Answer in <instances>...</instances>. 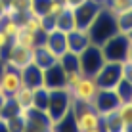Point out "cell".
<instances>
[{"mask_svg": "<svg viewBox=\"0 0 132 132\" xmlns=\"http://www.w3.org/2000/svg\"><path fill=\"white\" fill-rule=\"evenodd\" d=\"M117 33H119V29H117V17H115V13L109 10V8L103 6L102 10L98 12V15L94 17L92 25L88 27L90 40H92V44L102 46L105 40H109L113 35H117Z\"/></svg>", "mask_w": 132, "mask_h": 132, "instance_id": "obj_1", "label": "cell"}, {"mask_svg": "<svg viewBox=\"0 0 132 132\" xmlns=\"http://www.w3.org/2000/svg\"><path fill=\"white\" fill-rule=\"evenodd\" d=\"M71 107H73V98H71V92L65 86L63 88H52L50 90V103H48L46 115L50 117L52 125L61 121L65 115H69Z\"/></svg>", "mask_w": 132, "mask_h": 132, "instance_id": "obj_2", "label": "cell"}, {"mask_svg": "<svg viewBox=\"0 0 132 132\" xmlns=\"http://www.w3.org/2000/svg\"><path fill=\"white\" fill-rule=\"evenodd\" d=\"M71 115H73V121H75L77 132H86L90 128L102 126V117L90 103H75L73 102Z\"/></svg>", "mask_w": 132, "mask_h": 132, "instance_id": "obj_3", "label": "cell"}, {"mask_svg": "<svg viewBox=\"0 0 132 132\" xmlns=\"http://www.w3.org/2000/svg\"><path fill=\"white\" fill-rule=\"evenodd\" d=\"M100 48L103 52L105 61H125L130 48V36L125 33H117L109 40H105Z\"/></svg>", "mask_w": 132, "mask_h": 132, "instance_id": "obj_4", "label": "cell"}, {"mask_svg": "<svg viewBox=\"0 0 132 132\" xmlns=\"http://www.w3.org/2000/svg\"><path fill=\"white\" fill-rule=\"evenodd\" d=\"M79 61H80V73L88 75V77H94L102 69V65L105 63V57H103V52L98 44H90L84 52L79 54Z\"/></svg>", "mask_w": 132, "mask_h": 132, "instance_id": "obj_5", "label": "cell"}, {"mask_svg": "<svg viewBox=\"0 0 132 132\" xmlns=\"http://www.w3.org/2000/svg\"><path fill=\"white\" fill-rule=\"evenodd\" d=\"M98 90H100V86L96 82V79L88 77V75H82L79 79V82L73 86L69 92H71V98H73L75 103H92V100L98 94Z\"/></svg>", "mask_w": 132, "mask_h": 132, "instance_id": "obj_6", "label": "cell"}, {"mask_svg": "<svg viewBox=\"0 0 132 132\" xmlns=\"http://www.w3.org/2000/svg\"><path fill=\"white\" fill-rule=\"evenodd\" d=\"M94 79H96L100 88H105V90L115 88V84L122 79L121 61H105L102 65V69L94 75Z\"/></svg>", "mask_w": 132, "mask_h": 132, "instance_id": "obj_7", "label": "cell"}, {"mask_svg": "<svg viewBox=\"0 0 132 132\" xmlns=\"http://www.w3.org/2000/svg\"><path fill=\"white\" fill-rule=\"evenodd\" d=\"M90 105L100 113V117H105V115H109V113H115L117 111V107L121 105V100L117 98V94H115V90H113V88L111 90L100 88Z\"/></svg>", "mask_w": 132, "mask_h": 132, "instance_id": "obj_8", "label": "cell"}, {"mask_svg": "<svg viewBox=\"0 0 132 132\" xmlns=\"http://www.w3.org/2000/svg\"><path fill=\"white\" fill-rule=\"evenodd\" d=\"M102 4H98L96 0H86L84 4L77 6L73 10V19H75V29H88L92 25L94 17L98 15V12L102 10Z\"/></svg>", "mask_w": 132, "mask_h": 132, "instance_id": "obj_9", "label": "cell"}, {"mask_svg": "<svg viewBox=\"0 0 132 132\" xmlns=\"http://www.w3.org/2000/svg\"><path fill=\"white\" fill-rule=\"evenodd\" d=\"M4 61L8 67L21 71L27 65L35 63V50H25V48H17V46H10L4 54Z\"/></svg>", "mask_w": 132, "mask_h": 132, "instance_id": "obj_10", "label": "cell"}, {"mask_svg": "<svg viewBox=\"0 0 132 132\" xmlns=\"http://www.w3.org/2000/svg\"><path fill=\"white\" fill-rule=\"evenodd\" d=\"M23 86L21 80V71L13 69V67H4L2 75H0V90H2L6 96H13L17 90Z\"/></svg>", "mask_w": 132, "mask_h": 132, "instance_id": "obj_11", "label": "cell"}, {"mask_svg": "<svg viewBox=\"0 0 132 132\" xmlns=\"http://www.w3.org/2000/svg\"><path fill=\"white\" fill-rule=\"evenodd\" d=\"M92 44L88 29H73L67 33V50L73 54H80Z\"/></svg>", "mask_w": 132, "mask_h": 132, "instance_id": "obj_12", "label": "cell"}, {"mask_svg": "<svg viewBox=\"0 0 132 132\" xmlns=\"http://www.w3.org/2000/svg\"><path fill=\"white\" fill-rule=\"evenodd\" d=\"M65 77H67L65 69H63L60 65V61H57V63H54L52 67H48V69L42 71V84L48 86L50 90L52 88H63V86H65Z\"/></svg>", "mask_w": 132, "mask_h": 132, "instance_id": "obj_13", "label": "cell"}, {"mask_svg": "<svg viewBox=\"0 0 132 132\" xmlns=\"http://www.w3.org/2000/svg\"><path fill=\"white\" fill-rule=\"evenodd\" d=\"M44 35H36V33H31L29 29L21 27L19 33L12 38V46H17V48H25V50H35L42 42Z\"/></svg>", "mask_w": 132, "mask_h": 132, "instance_id": "obj_14", "label": "cell"}, {"mask_svg": "<svg viewBox=\"0 0 132 132\" xmlns=\"http://www.w3.org/2000/svg\"><path fill=\"white\" fill-rule=\"evenodd\" d=\"M10 98H12V102L15 103V107L19 109V111H31V109H35V88H31V86L23 84Z\"/></svg>", "mask_w": 132, "mask_h": 132, "instance_id": "obj_15", "label": "cell"}, {"mask_svg": "<svg viewBox=\"0 0 132 132\" xmlns=\"http://www.w3.org/2000/svg\"><path fill=\"white\" fill-rule=\"evenodd\" d=\"M21 80H23L25 86H31V88L40 86L42 84V69L35 63L27 65L25 69H21Z\"/></svg>", "mask_w": 132, "mask_h": 132, "instance_id": "obj_16", "label": "cell"}, {"mask_svg": "<svg viewBox=\"0 0 132 132\" xmlns=\"http://www.w3.org/2000/svg\"><path fill=\"white\" fill-rule=\"evenodd\" d=\"M54 63H57V57L40 42L38 46L35 48V65H38L40 69L44 71V69H48V67H52Z\"/></svg>", "mask_w": 132, "mask_h": 132, "instance_id": "obj_17", "label": "cell"}, {"mask_svg": "<svg viewBox=\"0 0 132 132\" xmlns=\"http://www.w3.org/2000/svg\"><path fill=\"white\" fill-rule=\"evenodd\" d=\"M48 103H50V88L44 84L35 88V109L46 113L48 111Z\"/></svg>", "mask_w": 132, "mask_h": 132, "instance_id": "obj_18", "label": "cell"}, {"mask_svg": "<svg viewBox=\"0 0 132 132\" xmlns=\"http://www.w3.org/2000/svg\"><path fill=\"white\" fill-rule=\"evenodd\" d=\"M60 65L65 69V73H77V71H80V61H79V54H73L67 50L65 54L60 57Z\"/></svg>", "mask_w": 132, "mask_h": 132, "instance_id": "obj_19", "label": "cell"}, {"mask_svg": "<svg viewBox=\"0 0 132 132\" xmlns=\"http://www.w3.org/2000/svg\"><path fill=\"white\" fill-rule=\"evenodd\" d=\"M115 94H117V98L121 100V103L122 102H132V82H128L126 79H121L119 82L115 84Z\"/></svg>", "mask_w": 132, "mask_h": 132, "instance_id": "obj_20", "label": "cell"}, {"mask_svg": "<svg viewBox=\"0 0 132 132\" xmlns=\"http://www.w3.org/2000/svg\"><path fill=\"white\" fill-rule=\"evenodd\" d=\"M115 17H117V29H119V33H125V35L130 36V33H132V10L122 12Z\"/></svg>", "mask_w": 132, "mask_h": 132, "instance_id": "obj_21", "label": "cell"}, {"mask_svg": "<svg viewBox=\"0 0 132 132\" xmlns=\"http://www.w3.org/2000/svg\"><path fill=\"white\" fill-rule=\"evenodd\" d=\"M117 115L122 121V125L126 128L132 126V102H122L119 107H117Z\"/></svg>", "mask_w": 132, "mask_h": 132, "instance_id": "obj_22", "label": "cell"}, {"mask_svg": "<svg viewBox=\"0 0 132 132\" xmlns=\"http://www.w3.org/2000/svg\"><path fill=\"white\" fill-rule=\"evenodd\" d=\"M21 29L19 19H8V17H2V23H0V31H4L10 38H13Z\"/></svg>", "mask_w": 132, "mask_h": 132, "instance_id": "obj_23", "label": "cell"}, {"mask_svg": "<svg viewBox=\"0 0 132 132\" xmlns=\"http://www.w3.org/2000/svg\"><path fill=\"white\" fill-rule=\"evenodd\" d=\"M105 8H109L115 15H119V13H122V12L132 10V0H107Z\"/></svg>", "mask_w": 132, "mask_h": 132, "instance_id": "obj_24", "label": "cell"}, {"mask_svg": "<svg viewBox=\"0 0 132 132\" xmlns=\"http://www.w3.org/2000/svg\"><path fill=\"white\" fill-rule=\"evenodd\" d=\"M121 71H122V79H126L128 82H132V61L130 60L121 61Z\"/></svg>", "mask_w": 132, "mask_h": 132, "instance_id": "obj_25", "label": "cell"}, {"mask_svg": "<svg viewBox=\"0 0 132 132\" xmlns=\"http://www.w3.org/2000/svg\"><path fill=\"white\" fill-rule=\"evenodd\" d=\"M63 2H65V6H67V8H71V10H75L77 6H80V4H84L86 0H63Z\"/></svg>", "mask_w": 132, "mask_h": 132, "instance_id": "obj_26", "label": "cell"}, {"mask_svg": "<svg viewBox=\"0 0 132 132\" xmlns=\"http://www.w3.org/2000/svg\"><path fill=\"white\" fill-rule=\"evenodd\" d=\"M126 60L132 61V38H130V48H128V56H126Z\"/></svg>", "mask_w": 132, "mask_h": 132, "instance_id": "obj_27", "label": "cell"}, {"mask_svg": "<svg viewBox=\"0 0 132 132\" xmlns=\"http://www.w3.org/2000/svg\"><path fill=\"white\" fill-rule=\"evenodd\" d=\"M86 132H103V130H102V126H98V128H90V130H86Z\"/></svg>", "mask_w": 132, "mask_h": 132, "instance_id": "obj_28", "label": "cell"}, {"mask_svg": "<svg viewBox=\"0 0 132 132\" xmlns=\"http://www.w3.org/2000/svg\"><path fill=\"white\" fill-rule=\"evenodd\" d=\"M96 2H98V4H102V6H105V2H107V0H96Z\"/></svg>", "mask_w": 132, "mask_h": 132, "instance_id": "obj_29", "label": "cell"}, {"mask_svg": "<svg viewBox=\"0 0 132 132\" xmlns=\"http://www.w3.org/2000/svg\"><path fill=\"white\" fill-rule=\"evenodd\" d=\"M48 132H56V130H54V128H50V130H48Z\"/></svg>", "mask_w": 132, "mask_h": 132, "instance_id": "obj_30", "label": "cell"}, {"mask_svg": "<svg viewBox=\"0 0 132 132\" xmlns=\"http://www.w3.org/2000/svg\"><path fill=\"white\" fill-rule=\"evenodd\" d=\"M130 38H132V33H130Z\"/></svg>", "mask_w": 132, "mask_h": 132, "instance_id": "obj_31", "label": "cell"}]
</instances>
